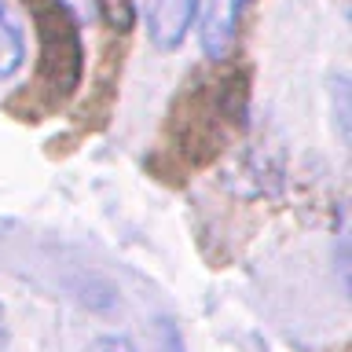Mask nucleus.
Wrapping results in <instances>:
<instances>
[{
  "label": "nucleus",
  "mask_w": 352,
  "mask_h": 352,
  "mask_svg": "<svg viewBox=\"0 0 352 352\" xmlns=\"http://www.w3.org/2000/svg\"><path fill=\"white\" fill-rule=\"evenodd\" d=\"M96 11L103 19V26L114 33H129L132 22H136V0H96Z\"/></svg>",
  "instance_id": "423d86ee"
},
{
  "label": "nucleus",
  "mask_w": 352,
  "mask_h": 352,
  "mask_svg": "<svg viewBox=\"0 0 352 352\" xmlns=\"http://www.w3.org/2000/svg\"><path fill=\"white\" fill-rule=\"evenodd\" d=\"M246 4L250 0H206L198 41H202V52L213 63H228V55L239 41V22H242Z\"/></svg>",
  "instance_id": "20e7f679"
},
{
  "label": "nucleus",
  "mask_w": 352,
  "mask_h": 352,
  "mask_svg": "<svg viewBox=\"0 0 352 352\" xmlns=\"http://www.w3.org/2000/svg\"><path fill=\"white\" fill-rule=\"evenodd\" d=\"M198 0H143V22L147 37L158 52H176L195 26Z\"/></svg>",
  "instance_id": "7ed1b4c3"
},
{
  "label": "nucleus",
  "mask_w": 352,
  "mask_h": 352,
  "mask_svg": "<svg viewBox=\"0 0 352 352\" xmlns=\"http://www.w3.org/2000/svg\"><path fill=\"white\" fill-rule=\"evenodd\" d=\"M162 352H184V341H180V330H176L169 319L162 323Z\"/></svg>",
  "instance_id": "6e6552de"
},
{
  "label": "nucleus",
  "mask_w": 352,
  "mask_h": 352,
  "mask_svg": "<svg viewBox=\"0 0 352 352\" xmlns=\"http://www.w3.org/2000/svg\"><path fill=\"white\" fill-rule=\"evenodd\" d=\"M22 63H26V33H22L19 19L11 15V8L0 0V81L19 74Z\"/></svg>",
  "instance_id": "39448f33"
},
{
  "label": "nucleus",
  "mask_w": 352,
  "mask_h": 352,
  "mask_svg": "<svg viewBox=\"0 0 352 352\" xmlns=\"http://www.w3.org/2000/svg\"><path fill=\"white\" fill-rule=\"evenodd\" d=\"M26 11L37 30V66H33V81L11 99V110L22 121H41L63 110L81 88L85 41L81 22L66 0H26Z\"/></svg>",
  "instance_id": "f03ea898"
},
{
  "label": "nucleus",
  "mask_w": 352,
  "mask_h": 352,
  "mask_svg": "<svg viewBox=\"0 0 352 352\" xmlns=\"http://www.w3.org/2000/svg\"><path fill=\"white\" fill-rule=\"evenodd\" d=\"M217 66L220 70L213 74L198 70L187 77V85L169 107L162 151L180 169L209 165L224 151V143L239 136L242 125H246L250 74L242 66H224V63Z\"/></svg>",
  "instance_id": "f257e3e1"
},
{
  "label": "nucleus",
  "mask_w": 352,
  "mask_h": 352,
  "mask_svg": "<svg viewBox=\"0 0 352 352\" xmlns=\"http://www.w3.org/2000/svg\"><path fill=\"white\" fill-rule=\"evenodd\" d=\"M88 352H136V345H132L129 338H118V334H110V338H99Z\"/></svg>",
  "instance_id": "0eeeda50"
},
{
  "label": "nucleus",
  "mask_w": 352,
  "mask_h": 352,
  "mask_svg": "<svg viewBox=\"0 0 352 352\" xmlns=\"http://www.w3.org/2000/svg\"><path fill=\"white\" fill-rule=\"evenodd\" d=\"M8 341V316H4V305H0V345Z\"/></svg>",
  "instance_id": "1a4fd4ad"
}]
</instances>
